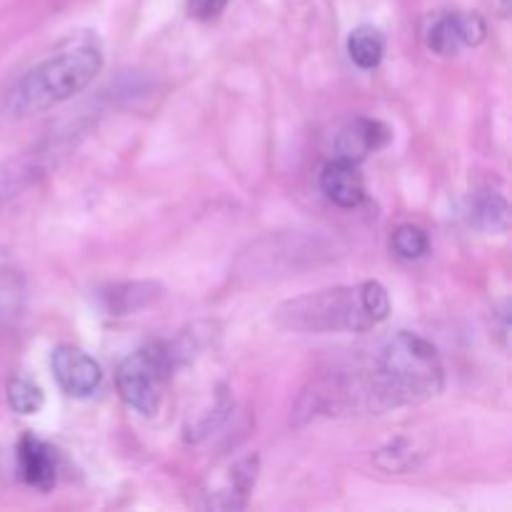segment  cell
Here are the masks:
<instances>
[{"instance_id":"14","label":"cell","mask_w":512,"mask_h":512,"mask_svg":"<svg viewBox=\"0 0 512 512\" xmlns=\"http://www.w3.org/2000/svg\"><path fill=\"white\" fill-rule=\"evenodd\" d=\"M5 398H8V405L13 408V413L18 415H35L43 410L45 405V393L38 383H33L30 378H10L8 385H5Z\"/></svg>"},{"instance_id":"9","label":"cell","mask_w":512,"mask_h":512,"mask_svg":"<svg viewBox=\"0 0 512 512\" xmlns=\"http://www.w3.org/2000/svg\"><path fill=\"white\" fill-rule=\"evenodd\" d=\"M393 140V130L375 118H355L335 138V158L360 165L368 155L378 153Z\"/></svg>"},{"instance_id":"11","label":"cell","mask_w":512,"mask_h":512,"mask_svg":"<svg viewBox=\"0 0 512 512\" xmlns=\"http://www.w3.org/2000/svg\"><path fill=\"white\" fill-rule=\"evenodd\" d=\"M468 220L483 233H508L510 203L498 190H475L468 200Z\"/></svg>"},{"instance_id":"15","label":"cell","mask_w":512,"mask_h":512,"mask_svg":"<svg viewBox=\"0 0 512 512\" xmlns=\"http://www.w3.org/2000/svg\"><path fill=\"white\" fill-rule=\"evenodd\" d=\"M390 245H393L398 258L413 263V260H420L428 255L430 238L423 228H418V225H400V228H395Z\"/></svg>"},{"instance_id":"10","label":"cell","mask_w":512,"mask_h":512,"mask_svg":"<svg viewBox=\"0 0 512 512\" xmlns=\"http://www.w3.org/2000/svg\"><path fill=\"white\" fill-rule=\"evenodd\" d=\"M320 190L333 205L345 210L360 208L365 203V178L350 160L333 158L320 173Z\"/></svg>"},{"instance_id":"2","label":"cell","mask_w":512,"mask_h":512,"mask_svg":"<svg viewBox=\"0 0 512 512\" xmlns=\"http://www.w3.org/2000/svg\"><path fill=\"white\" fill-rule=\"evenodd\" d=\"M390 295L378 280L318 290L285 300L275 310V323L293 333H365L385 323Z\"/></svg>"},{"instance_id":"8","label":"cell","mask_w":512,"mask_h":512,"mask_svg":"<svg viewBox=\"0 0 512 512\" xmlns=\"http://www.w3.org/2000/svg\"><path fill=\"white\" fill-rule=\"evenodd\" d=\"M15 460H18V475L25 485L50 493L58 483V453L53 445L35 438L33 433H25L15 448Z\"/></svg>"},{"instance_id":"13","label":"cell","mask_w":512,"mask_h":512,"mask_svg":"<svg viewBox=\"0 0 512 512\" xmlns=\"http://www.w3.org/2000/svg\"><path fill=\"white\" fill-rule=\"evenodd\" d=\"M348 55L360 70H375L383 63L385 35L373 25H358L348 35Z\"/></svg>"},{"instance_id":"16","label":"cell","mask_w":512,"mask_h":512,"mask_svg":"<svg viewBox=\"0 0 512 512\" xmlns=\"http://www.w3.org/2000/svg\"><path fill=\"white\" fill-rule=\"evenodd\" d=\"M230 5V0H188V13L195 20H215L225 8Z\"/></svg>"},{"instance_id":"17","label":"cell","mask_w":512,"mask_h":512,"mask_svg":"<svg viewBox=\"0 0 512 512\" xmlns=\"http://www.w3.org/2000/svg\"><path fill=\"white\" fill-rule=\"evenodd\" d=\"M503 3H505V5H510V0H503Z\"/></svg>"},{"instance_id":"6","label":"cell","mask_w":512,"mask_h":512,"mask_svg":"<svg viewBox=\"0 0 512 512\" xmlns=\"http://www.w3.org/2000/svg\"><path fill=\"white\" fill-rule=\"evenodd\" d=\"M485 33H488V25L478 13L448 10L430 23L428 48L438 55H458L463 48L483 43Z\"/></svg>"},{"instance_id":"7","label":"cell","mask_w":512,"mask_h":512,"mask_svg":"<svg viewBox=\"0 0 512 512\" xmlns=\"http://www.w3.org/2000/svg\"><path fill=\"white\" fill-rule=\"evenodd\" d=\"M163 293L165 288L158 280H128V283H110L95 290V303L100 313L108 318H125L158 303Z\"/></svg>"},{"instance_id":"1","label":"cell","mask_w":512,"mask_h":512,"mask_svg":"<svg viewBox=\"0 0 512 512\" xmlns=\"http://www.w3.org/2000/svg\"><path fill=\"white\" fill-rule=\"evenodd\" d=\"M443 388L445 370L435 345L408 330H398L385 340L363 385L353 388L348 400L370 410H388L423 403L443 393Z\"/></svg>"},{"instance_id":"4","label":"cell","mask_w":512,"mask_h":512,"mask_svg":"<svg viewBox=\"0 0 512 512\" xmlns=\"http://www.w3.org/2000/svg\"><path fill=\"white\" fill-rule=\"evenodd\" d=\"M180 353L173 343H145L130 353L115 370V388L128 408L145 418H155L163 405L165 388L173 380Z\"/></svg>"},{"instance_id":"3","label":"cell","mask_w":512,"mask_h":512,"mask_svg":"<svg viewBox=\"0 0 512 512\" xmlns=\"http://www.w3.org/2000/svg\"><path fill=\"white\" fill-rule=\"evenodd\" d=\"M100 70H103V53L93 43L53 55L28 70L8 90L3 100V115L18 120L43 113L88 88Z\"/></svg>"},{"instance_id":"12","label":"cell","mask_w":512,"mask_h":512,"mask_svg":"<svg viewBox=\"0 0 512 512\" xmlns=\"http://www.w3.org/2000/svg\"><path fill=\"white\" fill-rule=\"evenodd\" d=\"M25 310V280L10 265L0 263V328H15Z\"/></svg>"},{"instance_id":"5","label":"cell","mask_w":512,"mask_h":512,"mask_svg":"<svg viewBox=\"0 0 512 512\" xmlns=\"http://www.w3.org/2000/svg\"><path fill=\"white\" fill-rule=\"evenodd\" d=\"M50 368L60 390L70 398H90L103 385V368L98 360L75 345H58L50 355Z\"/></svg>"}]
</instances>
